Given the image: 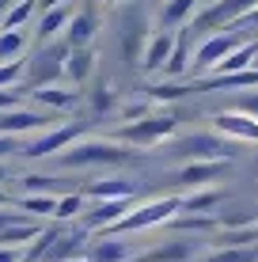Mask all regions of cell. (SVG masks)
I'll list each match as a JSON object with an SVG mask.
<instances>
[{
    "label": "cell",
    "mask_w": 258,
    "mask_h": 262,
    "mask_svg": "<svg viewBox=\"0 0 258 262\" xmlns=\"http://www.w3.org/2000/svg\"><path fill=\"white\" fill-rule=\"evenodd\" d=\"M148 12H140V8H133V12L122 15V57L126 61H140L145 57V46H148Z\"/></svg>",
    "instance_id": "obj_6"
},
{
    "label": "cell",
    "mask_w": 258,
    "mask_h": 262,
    "mask_svg": "<svg viewBox=\"0 0 258 262\" xmlns=\"http://www.w3.org/2000/svg\"><path fill=\"white\" fill-rule=\"evenodd\" d=\"M84 239H87L84 232H61L57 243L46 251V258H42V262H68V258H76V251L84 247Z\"/></svg>",
    "instance_id": "obj_24"
},
{
    "label": "cell",
    "mask_w": 258,
    "mask_h": 262,
    "mask_svg": "<svg viewBox=\"0 0 258 262\" xmlns=\"http://www.w3.org/2000/svg\"><path fill=\"white\" fill-rule=\"evenodd\" d=\"M91 106H95V111H99V114H103V111H110V106H114V92H110V88L103 84L99 92L91 95Z\"/></svg>",
    "instance_id": "obj_37"
},
{
    "label": "cell",
    "mask_w": 258,
    "mask_h": 262,
    "mask_svg": "<svg viewBox=\"0 0 258 262\" xmlns=\"http://www.w3.org/2000/svg\"><path fill=\"white\" fill-rule=\"evenodd\" d=\"M239 42H243V34H209V38L194 50V69L198 72H213Z\"/></svg>",
    "instance_id": "obj_9"
},
{
    "label": "cell",
    "mask_w": 258,
    "mask_h": 262,
    "mask_svg": "<svg viewBox=\"0 0 258 262\" xmlns=\"http://www.w3.org/2000/svg\"><path fill=\"white\" fill-rule=\"evenodd\" d=\"M38 232H42L38 221L19 216V221H12L8 228H0V247H27L31 239H38Z\"/></svg>",
    "instance_id": "obj_18"
},
{
    "label": "cell",
    "mask_w": 258,
    "mask_h": 262,
    "mask_svg": "<svg viewBox=\"0 0 258 262\" xmlns=\"http://www.w3.org/2000/svg\"><path fill=\"white\" fill-rule=\"evenodd\" d=\"M224 167H228V160H190V164L179 171V179L186 186H205V183L224 175Z\"/></svg>",
    "instance_id": "obj_13"
},
{
    "label": "cell",
    "mask_w": 258,
    "mask_h": 262,
    "mask_svg": "<svg viewBox=\"0 0 258 262\" xmlns=\"http://www.w3.org/2000/svg\"><path fill=\"white\" fill-rule=\"evenodd\" d=\"M0 262H27V247H0Z\"/></svg>",
    "instance_id": "obj_39"
},
{
    "label": "cell",
    "mask_w": 258,
    "mask_h": 262,
    "mask_svg": "<svg viewBox=\"0 0 258 262\" xmlns=\"http://www.w3.org/2000/svg\"><path fill=\"white\" fill-rule=\"evenodd\" d=\"M15 106H23L19 92H12V88H0V114H4V111H15Z\"/></svg>",
    "instance_id": "obj_38"
},
{
    "label": "cell",
    "mask_w": 258,
    "mask_h": 262,
    "mask_svg": "<svg viewBox=\"0 0 258 262\" xmlns=\"http://www.w3.org/2000/svg\"><path fill=\"white\" fill-rule=\"evenodd\" d=\"M87 198H137V186H133V179H99V183H91L84 190Z\"/></svg>",
    "instance_id": "obj_23"
},
{
    "label": "cell",
    "mask_w": 258,
    "mask_h": 262,
    "mask_svg": "<svg viewBox=\"0 0 258 262\" xmlns=\"http://www.w3.org/2000/svg\"><path fill=\"white\" fill-rule=\"evenodd\" d=\"M23 186L31 194H50L53 190V179L50 175H23Z\"/></svg>",
    "instance_id": "obj_36"
},
{
    "label": "cell",
    "mask_w": 258,
    "mask_h": 262,
    "mask_svg": "<svg viewBox=\"0 0 258 262\" xmlns=\"http://www.w3.org/2000/svg\"><path fill=\"white\" fill-rule=\"evenodd\" d=\"M95 31H99V15L95 12H76L73 23L65 27V42L68 46H91Z\"/></svg>",
    "instance_id": "obj_15"
},
{
    "label": "cell",
    "mask_w": 258,
    "mask_h": 262,
    "mask_svg": "<svg viewBox=\"0 0 258 262\" xmlns=\"http://www.w3.org/2000/svg\"><path fill=\"white\" fill-rule=\"evenodd\" d=\"M205 262H258V251H247V247H224L217 255H205Z\"/></svg>",
    "instance_id": "obj_33"
},
{
    "label": "cell",
    "mask_w": 258,
    "mask_h": 262,
    "mask_svg": "<svg viewBox=\"0 0 258 262\" xmlns=\"http://www.w3.org/2000/svg\"><path fill=\"white\" fill-rule=\"evenodd\" d=\"M57 4H68V0H38V8H57Z\"/></svg>",
    "instance_id": "obj_42"
},
{
    "label": "cell",
    "mask_w": 258,
    "mask_h": 262,
    "mask_svg": "<svg viewBox=\"0 0 258 262\" xmlns=\"http://www.w3.org/2000/svg\"><path fill=\"white\" fill-rule=\"evenodd\" d=\"M171 50H175V34L171 31H159L148 38V46H145V57H140V69H148V72H159L167 65V57H171Z\"/></svg>",
    "instance_id": "obj_14"
},
{
    "label": "cell",
    "mask_w": 258,
    "mask_h": 262,
    "mask_svg": "<svg viewBox=\"0 0 258 262\" xmlns=\"http://www.w3.org/2000/svg\"><path fill=\"white\" fill-rule=\"evenodd\" d=\"M57 236H61L57 224H53V228H42V232H38V239L27 247V262H42V258H46V251L53 247V243H57Z\"/></svg>",
    "instance_id": "obj_30"
},
{
    "label": "cell",
    "mask_w": 258,
    "mask_h": 262,
    "mask_svg": "<svg viewBox=\"0 0 258 262\" xmlns=\"http://www.w3.org/2000/svg\"><path fill=\"white\" fill-rule=\"evenodd\" d=\"M31 99L38 106H50V111H68V106L76 103V92L73 88H61V84H38L31 92Z\"/></svg>",
    "instance_id": "obj_16"
},
{
    "label": "cell",
    "mask_w": 258,
    "mask_h": 262,
    "mask_svg": "<svg viewBox=\"0 0 258 262\" xmlns=\"http://www.w3.org/2000/svg\"><path fill=\"white\" fill-rule=\"evenodd\" d=\"M133 160V148H126V141H103V137H80L65 152H57L61 167H110V164H126Z\"/></svg>",
    "instance_id": "obj_1"
},
{
    "label": "cell",
    "mask_w": 258,
    "mask_h": 262,
    "mask_svg": "<svg viewBox=\"0 0 258 262\" xmlns=\"http://www.w3.org/2000/svg\"><path fill=\"white\" fill-rule=\"evenodd\" d=\"M91 69H95L91 46H73V50H68V57H65V76L73 80V84H84V80L91 76Z\"/></svg>",
    "instance_id": "obj_19"
},
{
    "label": "cell",
    "mask_w": 258,
    "mask_h": 262,
    "mask_svg": "<svg viewBox=\"0 0 258 262\" xmlns=\"http://www.w3.org/2000/svg\"><path fill=\"white\" fill-rule=\"evenodd\" d=\"M186 255H190V243H171V247L156 251V255H140L137 262H182Z\"/></svg>",
    "instance_id": "obj_32"
},
{
    "label": "cell",
    "mask_w": 258,
    "mask_h": 262,
    "mask_svg": "<svg viewBox=\"0 0 258 262\" xmlns=\"http://www.w3.org/2000/svg\"><path fill=\"white\" fill-rule=\"evenodd\" d=\"M87 258H91V262H129V243L114 239L110 232H106V239L95 243V247L87 251Z\"/></svg>",
    "instance_id": "obj_22"
},
{
    "label": "cell",
    "mask_w": 258,
    "mask_h": 262,
    "mask_svg": "<svg viewBox=\"0 0 258 262\" xmlns=\"http://www.w3.org/2000/svg\"><path fill=\"white\" fill-rule=\"evenodd\" d=\"M84 137V125L73 122V125H57V129H46V133H38L31 144H23V156L27 160H42V156H57V152H65L73 141Z\"/></svg>",
    "instance_id": "obj_4"
},
{
    "label": "cell",
    "mask_w": 258,
    "mask_h": 262,
    "mask_svg": "<svg viewBox=\"0 0 258 262\" xmlns=\"http://www.w3.org/2000/svg\"><path fill=\"white\" fill-rule=\"evenodd\" d=\"M23 50H27L23 27H19V31H4V27H0V61H15Z\"/></svg>",
    "instance_id": "obj_28"
},
{
    "label": "cell",
    "mask_w": 258,
    "mask_h": 262,
    "mask_svg": "<svg viewBox=\"0 0 258 262\" xmlns=\"http://www.w3.org/2000/svg\"><path fill=\"white\" fill-rule=\"evenodd\" d=\"M179 209H182V198H156V202H148V205H133V209L110 228V236H118V232H140V228H152V224H163V221H171Z\"/></svg>",
    "instance_id": "obj_2"
},
{
    "label": "cell",
    "mask_w": 258,
    "mask_h": 262,
    "mask_svg": "<svg viewBox=\"0 0 258 262\" xmlns=\"http://www.w3.org/2000/svg\"><path fill=\"white\" fill-rule=\"evenodd\" d=\"M133 209V198H95L91 209H84V228L87 232H110Z\"/></svg>",
    "instance_id": "obj_7"
},
{
    "label": "cell",
    "mask_w": 258,
    "mask_h": 262,
    "mask_svg": "<svg viewBox=\"0 0 258 262\" xmlns=\"http://www.w3.org/2000/svg\"><path fill=\"white\" fill-rule=\"evenodd\" d=\"M190 65H194L190 46H186V38H179V42H175V50H171V57H167V65H163V72H167V76H182Z\"/></svg>",
    "instance_id": "obj_29"
},
{
    "label": "cell",
    "mask_w": 258,
    "mask_h": 262,
    "mask_svg": "<svg viewBox=\"0 0 258 262\" xmlns=\"http://www.w3.org/2000/svg\"><path fill=\"white\" fill-rule=\"evenodd\" d=\"M171 224L179 232H209L213 228V216H175Z\"/></svg>",
    "instance_id": "obj_35"
},
{
    "label": "cell",
    "mask_w": 258,
    "mask_h": 262,
    "mask_svg": "<svg viewBox=\"0 0 258 262\" xmlns=\"http://www.w3.org/2000/svg\"><path fill=\"white\" fill-rule=\"evenodd\" d=\"M220 202H224V194H220V190H198V194L182 198V209L179 213H213Z\"/></svg>",
    "instance_id": "obj_27"
},
{
    "label": "cell",
    "mask_w": 258,
    "mask_h": 262,
    "mask_svg": "<svg viewBox=\"0 0 258 262\" xmlns=\"http://www.w3.org/2000/svg\"><path fill=\"white\" fill-rule=\"evenodd\" d=\"M232 88H258V69L239 72H209L205 80H194L190 92H232Z\"/></svg>",
    "instance_id": "obj_11"
},
{
    "label": "cell",
    "mask_w": 258,
    "mask_h": 262,
    "mask_svg": "<svg viewBox=\"0 0 258 262\" xmlns=\"http://www.w3.org/2000/svg\"><path fill=\"white\" fill-rule=\"evenodd\" d=\"M258 0H217L213 8L194 15V27L198 31H217V27H236L247 12H254Z\"/></svg>",
    "instance_id": "obj_5"
},
{
    "label": "cell",
    "mask_w": 258,
    "mask_h": 262,
    "mask_svg": "<svg viewBox=\"0 0 258 262\" xmlns=\"http://www.w3.org/2000/svg\"><path fill=\"white\" fill-rule=\"evenodd\" d=\"M4 179H8V171H4V164H0V183H4Z\"/></svg>",
    "instance_id": "obj_45"
},
{
    "label": "cell",
    "mask_w": 258,
    "mask_h": 262,
    "mask_svg": "<svg viewBox=\"0 0 258 262\" xmlns=\"http://www.w3.org/2000/svg\"><path fill=\"white\" fill-rule=\"evenodd\" d=\"M175 122L171 114H159V118H152V114H145V118H137V122H129V125H122L118 129V141H126V144H137V148H152V144L159 141H167L175 133Z\"/></svg>",
    "instance_id": "obj_3"
},
{
    "label": "cell",
    "mask_w": 258,
    "mask_h": 262,
    "mask_svg": "<svg viewBox=\"0 0 258 262\" xmlns=\"http://www.w3.org/2000/svg\"><path fill=\"white\" fill-rule=\"evenodd\" d=\"M15 205H19L27 216H53V213H57V198H53V194H27Z\"/></svg>",
    "instance_id": "obj_26"
},
{
    "label": "cell",
    "mask_w": 258,
    "mask_h": 262,
    "mask_svg": "<svg viewBox=\"0 0 258 262\" xmlns=\"http://www.w3.org/2000/svg\"><path fill=\"white\" fill-rule=\"evenodd\" d=\"M179 152L186 160H232V141L220 137H209V133H198V137H186L179 144Z\"/></svg>",
    "instance_id": "obj_10"
},
{
    "label": "cell",
    "mask_w": 258,
    "mask_h": 262,
    "mask_svg": "<svg viewBox=\"0 0 258 262\" xmlns=\"http://www.w3.org/2000/svg\"><path fill=\"white\" fill-rule=\"evenodd\" d=\"M8 202H12V198H8V194H4V190H0V205H8Z\"/></svg>",
    "instance_id": "obj_44"
},
{
    "label": "cell",
    "mask_w": 258,
    "mask_h": 262,
    "mask_svg": "<svg viewBox=\"0 0 258 262\" xmlns=\"http://www.w3.org/2000/svg\"><path fill=\"white\" fill-rule=\"evenodd\" d=\"M84 202H87V194L57 198V213H53V221H73V216H80V213H84Z\"/></svg>",
    "instance_id": "obj_31"
},
{
    "label": "cell",
    "mask_w": 258,
    "mask_h": 262,
    "mask_svg": "<svg viewBox=\"0 0 258 262\" xmlns=\"http://www.w3.org/2000/svg\"><path fill=\"white\" fill-rule=\"evenodd\" d=\"M110 4H122V0H110Z\"/></svg>",
    "instance_id": "obj_47"
},
{
    "label": "cell",
    "mask_w": 258,
    "mask_h": 262,
    "mask_svg": "<svg viewBox=\"0 0 258 262\" xmlns=\"http://www.w3.org/2000/svg\"><path fill=\"white\" fill-rule=\"evenodd\" d=\"M27 72L23 65V57H15V61H0V88H12V84H19V76Z\"/></svg>",
    "instance_id": "obj_34"
},
{
    "label": "cell",
    "mask_w": 258,
    "mask_h": 262,
    "mask_svg": "<svg viewBox=\"0 0 258 262\" xmlns=\"http://www.w3.org/2000/svg\"><path fill=\"white\" fill-rule=\"evenodd\" d=\"M73 8L68 4H57V8H42V19H38V38H57L68 23H73Z\"/></svg>",
    "instance_id": "obj_20"
},
{
    "label": "cell",
    "mask_w": 258,
    "mask_h": 262,
    "mask_svg": "<svg viewBox=\"0 0 258 262\" xmlns=\"http://www.w3.org/2000/svg\"><path fill=\"white\" fill-rule=\"evenodd\" d=\"M68 262H91V258H68Z\"/></svg>",
    "instance_id": "obj_46"
},
{
    "label": "cell",
    "mask_w": 258,
    "mask_h": 262,
    "mask_svg": "<svg viewBox=\"0 0 258 262\" xmlns=\"http://www.w3.org/2000/svg\"><path fill=\"white\" fill-rule=\"evenodd\" d=\"M34 12H38V0H15V4L8 8V15L0 19V27H4V31H19V27L31 23Z\"/></svg>",
    "instance_id": "obj_25"
},
{
    "label": "cell",
    "mask_w": 258,
    "mask_h": 262,
    "mask_svg": "<svg viewBox=\"0 0 258 262\" xmlns=\"http://www.w3.org/2000/svg\"><path fill=\"white\" fill-rule=\"evenodd\" d=\"M50 118L38 111H23V106H15V111H4L0 114V133H12V137H19V133H34V129H46Z\"/></svg>",
    "instance_id": "obj_12"
},
{
    "label": "cell",
    "mask_w": 258,
    "mask_h": 262,
    "mask_svg": "<svg viewBox=\"0 0 258 262\" xmlns=\"http://www.w3.org/2000/svg\"><path fill=\"white\" fill-rule=\"evenodd\" d=\"M12 221H19V216H15V213H8V209H0V228H8Z\"/></svg>",
    "instance_id": "obj_41"
},
{
    "label": "cell",
    "mask_w": 258,
    "mask_h": 262,
    "mask_svg": "<svg viewBox=\"0 0 258 262\" xmlns=\"http://www.w3.org/2000/svg\"><path fill=\"white\" fill-rule=\"evenodd\" d=\"M12 4H15V0H0V19L8 15V8H12Z\"/></svg>",
    "instance_id": "obj_43"
},
{
    "label": "cell",
    "mask_w": 258,
    "mask_h": 262,
    "mask_svg": "<svg viewBox=\"0 0 258 262\" xmlns=\"http://www.w3.org/2000/svg\"><path fill=\"white\" fill-rule=\"evenodd\" d=\"M213 129L232 137V141L258 144V114H251V111H220L217 118H213Z\"/></svg>",
    "instance_id": "obj_8"
},
{
    "label": "cell",
    "mask_w": 258,
    "mask_h": 262,
    "mask_svg": "<svg viewBox=\"0 0 258 262\" xmlns=\"http://www.w3.org/2000/svg\"><path fill=\"white\" fill-rule=\"evenodd\" d=\"M194 12H198V0H163V12H159V27H163V31L186 27V23H194Z\"/></svg>",
    "instance_id": "obj_17"
},
{
    "label": "cell",
    "mask_w": 258,
    "mask_h": 262,
    "mask_svg": "<svg viewBox=\"0 0 258 262\" xmlns=\"http://www.w3.org/2000/svg\"><path fill=\"white\" fill-rule=\"evenodd\" d=\"M258 61V38H251V42H239V46L228 53L224 61H220L213 72H239V69H251Z\"/></svg>",
    "instance_id": "obj_21"
},
{
    "label": "cell",
    "mask_w": 258,
    "mask_h": 262,
    "mask_svg": "<svg viewBox=\"0 0 258 262\" xmlns=\"http://www.w3.org/2000/svg\"><path fill=\"white\" fill-rule=\"evenodd\" d=\"M236 27H258V8H254V12H247V15H243V19H239Z\"/></svg>",
    "instance_id": "obj_40"
}]
</instances>
